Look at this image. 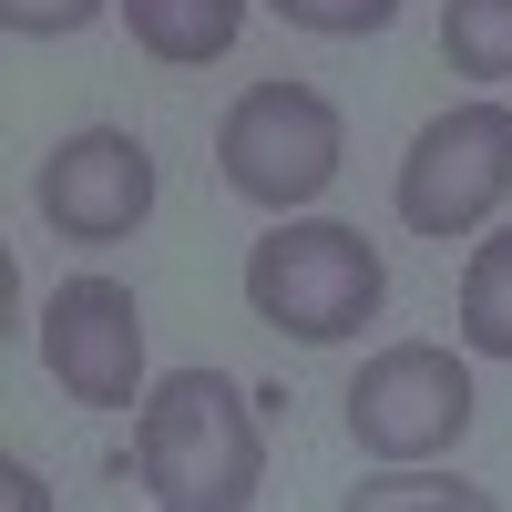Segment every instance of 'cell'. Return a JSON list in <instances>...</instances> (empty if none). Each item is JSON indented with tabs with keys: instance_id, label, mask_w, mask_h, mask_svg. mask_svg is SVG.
I'll return each instance as SVG.
<instances>
[{
	"instance_id": "cell-12",
	"label": "cell",
	"mask_w": 512,
	"mask_h": 512,
	"mask_svg": "<svg viewBox=\"0 0 512 512\" xmlns=\"http://www.w3.org/2000/svg\"><path fill=\"white\" fill-rule=\"evenodd\" d=\"M390 502H431V512H482L472 482H431V472H400V482H359L349 512H390Z\"/></svg>"
},
{
	"instance_id": "cell-2",
	"label": "cell",
	"mask_w": 512,
	"mask_h": 512,
	"mask_svg": "<svg viewBox=\"0 0 512 512\" xmlns=\"http://www.w3.org/2000/svg\"><path fill=\"white\" fill-rule=\"evenodd\" d=\"M246 308L267 318L277 338H297V349H338V338H359L379 308H390V267H379V246L359 226L308 216V226L256 236V256H246Z\"/></svg>"
},
{
	"instance_id": "cell-9",
	"label": "cell",
	"mask_w": 512,
	"mask_h": 512,
	"mask_svg": "<svg viewBox=\"0 0 512 512\" xmlns=\"http://www.w3.org/2000/svg\"><path fill=\"white\" fill-rule=\"evenodd\" d=\"M461 349L482 359H512V226L472 246V267H461Z\"/></svg>"
},
{
	"instance_id": "cell-8",
	"label": "cell",
	"mask_w": 512,
	"mask_h": 512,
	"mask_svg": "<svg viewBox=\"0 0 512 512\" xmlns=\"http://www.w3.org/2000/svg\"><path fill=\"white\" fill-rule=\"evenodd\" d=\"M123 31H134L154 62L195 72V62H226V52H236L246 0H123Z\"/></svg>"
},
{
	"instance_id": "cell-6",
	"label": "cell",
	"mask_w": 512,
	"mask_h": 512,
	"mask_svg": "<svg viewBox=\"0 0 512 512\" xmlns=\"http://www.w3.org/2000/svg\"><path fill=\"white\" fill-rule=\"evenodd\" d=\"M31 205L62 246H123L154 216V144L123 134V123H82V134H62L41 154Z\"/></svg>"
},
{
	"instance_id": "cell-11",
	"label": "cell",
	"mask_w": 512,
	"mask_h": 512,
	"mask_svg": "<svg viewBox=\"0 0 512 512\" xmlns=\"http://www.w3.org/2000/svg\"><path fill=\"white\" fill-rule=\"evenodd\" d=\"M277 21L297 31H328V41H359V31H390L400 21V0H267Z\"/></svg>"
},
{
	"instance_id": "cell-13",
	"label": "cell",
	"mask_w": 512,
	"mask_h": 512,
	"mask_svg": "<svg viewBox=\"0 0 512 512\" xmlns=\"http://www.w3.org/2000/svg\"><path fill=\"white\" fill-rule=\"evenodd\" d=\"M103 0H0V21H11L21 41H62V31H82Z\"/></svg>"
},
{
	"instance_id": "cell-7",
	"label": "cell",
	"mask_w": 512,
	"mask_h": 512,
	"mask_svg": "<svg viewBox=\"0 0 512 512\" xmlns=\"http://www.w3.org/2000/svg\"><path fill=\"white\" fill-rule=\"evenodd\" d=\"M41 369L82 410L144 400V308H134V287L123 277H62L41 297Z\"/></svg>"
},
{
	"instance_id": "cell-1",
	"label": "cell",
	"mask_w": 512,
	"mask_h": 512,
	"mask_svg": "<svg viewBox=\"0 0 512 512\" xmlns=\"http://www.w3.org/2000/svg\"><path fill=\"white\" fill-rule=\"evenodd\" d=\"M134 472L164 512H246L267 492V431L226 369H164L134 410Z\"/></svg>"
},
{
	"instance_id": "cell-3",
	"label": "cell",
	"mask_w": 512,
	"mask_h": 512,
	"mask_svg": "<svg viewBox=\"0 0 512 512\" xmlns=\"http://www.w3.org/2000/svg\"><path fill=\"white\" fill-rule=\"evenodd\" d=\"M338 154H349V123H338V103L318 82H246L216 123V175L267 216L318 205L338 185Z\"/></svg>"
},
{
	"instance_id": "cell-5",
	"label": "cell",
	"mask_w": 512,
	"mask_h": 512,
	"mask_svg": "<svg viewBox=\"0 0 512 512\" xmlns=\"http://www.w3.org/2000/svg\"><path fill=\"white\" fill-rule=\"evenodd\" d=\"M472 431V369L441 338H390L359 379H349V441L369 461H431Z\"/></svg>"
},
{
	"instance_id": "cell-4",
	"label": "cell",
	"mask_w": 512,
	"mask_h": 512,
	"mask_svg": "<svg viewBox=\"0 0 512 512\" xmlns=\"http://www.w3.org/2000/svg\"><path fill=\"white\" fill-rule=\"evenodd\" d=\"M512 195V113L502 103H451L410 134L400 154V226L410 236H472Z\"/></svg>"
},
{
	"instance_id": "cell-10",
	"label": "cell",
	"mask_w": 512,
	"mask_h": 512,
	"mask_svg": "<svg viewBox=\"0 0 512 512\" xmlns=\"http://www.w3.org/2000/svg\"><path fill=\"white\" fill-rule=\"evenodd\" d=\"M441 52L472 82H512V0H451L441 11Z\"/></svg>"
}]
</instances>
